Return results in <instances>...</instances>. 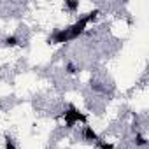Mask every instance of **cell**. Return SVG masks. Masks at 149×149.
<instances>
[{"mask_svg": "<svg viewBox=\"0 0 149 149\" xmlns=\"http://www.w3.org/2000/svg\"><path fill=\"white\" fill-rule=\"evenodd\" d=\"M63 123H65V128H74L76 125H88V116L79 111L74 104H68V107L63 111Z\"/></svg>", "mask_w": 149, "mask_h": 149, "instance_id": "6da1fadb", "label": "cell"}, {"mask_svg": "<svg viewBox=\"0 0 149 149\" xmlns=\"http://www.w3.org/2000/svg\"><path fill=\"white\" fill-rule=\"evenodd\" d=\"M88 25H90V19H88V16H86V14H84V16H81V18H77V19L74 21L72 25H68L70 42H72V40H76V39H79L83 33H86Z\"/></svg>", "mask_w": 149, "mask_h": 149, "instance_id": "7a4b0ae2", "label": "cell"}, {"mask_svg": "<svg viewBox=\"0 0 149 149\" xmlns=\"http://www.w3.org/2000/svg\"><path fill=\"white\" fill-rule=\"evenodd\" d=\"M4 44L7 47H18L19 46V39H18V35H7L4 39Z\"/></svg>", "mask_w": 149, "mask_h": 149, "instance_id": "52a82bcc", "label": "cell"}, {"mask_svg": "<svg viewBox=\"0 0 149 149\" xmlns=\"http://www.w3.org/2000/svg\"><path fill=\"white\" fill-rule=\"evenodd\" d=\"M49 44H54V46H60V44H67L70 42V33H68V26L67 28H58L51 33V37L47 39Z\"/></svg>", "mask_w": 149, "mask_h": 149, "instance_id": "3957f363", "label": "cell"}, {"mask_svg": "<svg viewBox=\"0 0 149 149\" xmlns=\"http://www.w3.org/2000/svg\"><path fill=\"white\" fill-rule=\"evenodd\" d=\"M63 7H65L70 14H76V13L79 11V7H81V2H79V0H65V2H63Z\"/></svg>", "mask_w": 149, "mask_h": 149, "instance_id": "5b68a950", "label": "cell"}, {"mask_svg": "<svg viewBox=\"0 0 149 149\" xmlns=\"http://www.w3.org/2000/svg\"><path fill=\"white\" fill-rule=\"evenodd\" d=\"M77 65L76 63H72V61H68L67 65H65V72L68 74V76H76V74H77Z\"/></svg>", "mask_w": 149, "mask_h": 149, "instance_id": "ba28073f", "label": "cell"}, {"mask_svg": "<svg viewBox=\"0 0 149 149\" xmlns=\"http://www.w3.org/2000/svg\"><path fill=\"white\" fill-rule=\"evenodd\" d=\"M95 144H97V146H98L100 149H114V144H112V142H109V140L105 142V140H102V139H98V140H97Z\"/></svg>", "mask_w": 149, "mask_h": 149, "instance_id": "9c48e42d", "label": "cell"}, {"mask_svg": "<svg viewBox=\"0 0 149 149\" xmlns=\"http://www.w3.org/2000/svg\"><path fill=\"white\" fill-rule=\"evenodd\" d=\"M133 144L135 147H140V149H146L147 147V137L140 132H135V137H133Z\"/></svg>", "mask_w": 149, "mask_h": 149, "instance_id": "8992f818", "label": "cell"}, {"mask_svg": "<svg viewBox=\"0 0 149 149\" xmlns=\"http://www.w3.org/2000/svg\"><path fill=\"white\" fill-rule=\"evenodd\" d=\"M4 149H18V146L14 144V140L9 137V135H6V142H4Z\"/></svg>", "mask_w": 149, "mask_h": 149, "instance_id": "30bf717a", "label": "cell"}, {"mask_svg": "<svg viewBox=\"0 0 149 149\" xmlns=\"http://www.w3.org/2000/svg\"><path fill=\"white\" fill-rule=\"evenodd\" d=\"M81 137H83V140H86V142H97V140L100 139V135L97 133V130H95L93 126H90V125H83Z\"/></svg>", "mask_w": 149, "mask_h": 149, "instance_id": "277c9868", "label": "cell"}]
</instances>
